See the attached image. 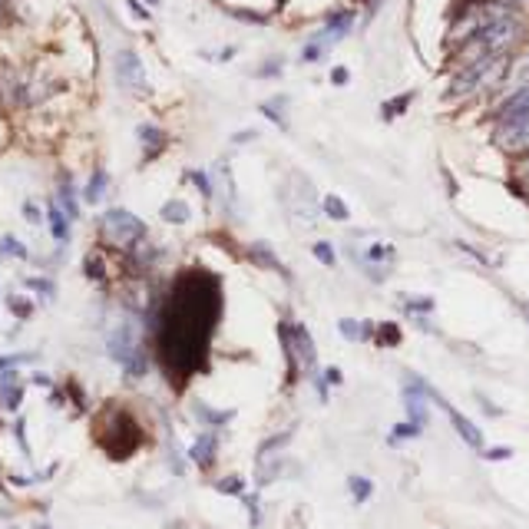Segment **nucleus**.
Returning a JSON list of instances; mask_svg holds the SVG:
<instances>
[{"mask_svg": "<svg viewBox=\"0 0 529 529\" xmlns=\"http://www.w3.org/2000/svg\"><path fill=\"white\" fill-rule=\"evenodd\" d=\"M238 490H242V480L238 477H228L218 483V493H238Z\"/></svg>", "mask_w": 529, "mask_h": 529, "instance_id": "obj_23", "label": "nucleus"}, {"mask_svg": "<svg viewBox=\"0 0 529 529\" xmlns=\"http://www.w3.org/2000/svg\"><path fill=\"white\" fill-rule=\"evenodd\" d=\"M503 17H510V7H503V4H473V7L463 10L450 34L453 40H470V37H477L480 30H486L490 24H496V20Z\"/></svg>", "mask_w": 529, "mask_h": 529, "instance_id": "obj_4", "label": "nucleus"}, {"mask_svg": "<svg viewBox=\"0 0 529 529\" xmlns=\"http://www.w3.org/2000/svg\"><path fill=\"white\" fill-rule=\"evenodd\" d=\"M510 4H516V0H510ZM520 4H523V0H520Z\"/></svg>", "mask_w": 529, "mask_h": 529, "instance_id": "obj_30", "label": "nucleus"}, {"mask_svg": "<svg viewBox=\"0 0 529 529\" xmlns=\"http://www.w3.org/2000/svg\"><path fill=\"white\" fill-rule=\"evenodd\" d=\"M60 202H63V212H67L69 218L77 216V202H73V192H69V185H63V192H60Z\"/></svg>", "mask_w": 529, "mask_h": 529, "instance_id": "obj_20", "label": "nucleus"}, {"mask_svg": "<svg viewBox=\"0 0 529 529\" xmlns=\"http://www.w3.org/2000/svg\"><path fill=\"white\" fill-rule=\"evenodd\" d=\"M516 37H520V24H516V17L496 20V24H490L486 30H480L477 37H470L467 44H463L460 63L467 67V63L483 60V57H496V53H506V47H510L513 40H516Z\"/></svg>", "mask_w": 529, "mask_h": 529, "instance_id": "obj_2", "label": "nucleus"}, {"mask_svg": "<svg viewBox=\"0 0 529 529\" xmlns=\"http://www.w3.org/2000/svg\"><path fill=\"white\" fill-rule=\"evenodd\" d=\"M314 255H318V261H324V265H334V252H331L328 242H318V245H314Z\"/></svg>", "mask_w": 529, "mask_h": 529, "instance_id": "obj_22", "label": "nucleus"}, {"mask_svg": "<svg viewBox=\"0 0 529 529\" xmlns=\"http://www.w3.org/2000/svg\"><path fill=\"white\" fill-rule=\"evenodd\" d=\"M367 259H371V261H391L394 259V249H391V245H374V249H367Z\"/></svg>", "mask_w": 529, "mask_h": 529, "instance_id": "obj_19", "label": "nucleus"}, {"mask_svg": "<svg viewBox=\"0 0 529 529\" xmlns=\"http://www.w3.org/2000/svg\"><path fill=\"white\" fill-rule=\"evenodd\" d=\"M496 146L510 156H529V113L500 122L496 126Z\"/></svg>", "mask_w": 529, "mask_h": 529, "instance_id": "obj_5", "label": "nucleus"}, {"mask_svg": "<svg viewBox=\"0 0 529 529\" xmlns=\"http://www.w3.org/2000/svg\"><path fill=\"white\" fill-rule=\"evenodd\" d=\"M103 185H106V175L103 173H93V183L87 185V202H100V199H103Z\"/></svg>", "mask_w": 529, "mask_h": 529, "instance_id": "obj_18", "label": "nucleus"}, {"mask_svg": "<svg viewBox=\"0 0 529 529\" xmlns=\"http://www.w3.org/2000/svg\"><path fill=\"white\" fill-rule=\"evenodd\" d=\"M163 218L165 222H175V226H183L185 218H189V206H185V202H165L163 206Z\"/></svg>", "mask_w": 529, "mask_h": 529, "instance_id": "obj_14", "label": "nucleus"}, {"mask_svg": "<svg viewBox=\"0 0 529 529\" xmlns=\"http://www.w3.org/2000/svg\"><path fill=\"white\" fill-rule=\"evenodd\" d=\"M523 113H529V87L513 90L510 100H506V103L500 106V113H496V120L503 122V120H513V116H523Z\"/></svg>", "mask_w": 529, "mask_h": 529, "instance_id": "obj_10", "label": "nucleus"}, {"mask_svg": "<svg viewBox=\"0 0 529 529\" xmlns=\"http://www.w3.org/2000/svg\"><path fill=\"white\" fill-rule=\"evenodd\" d=\"M523 314H526V322H529V304H523Z\"/></svg>", "mask_w": 529, "mask_h": 529, "instance_id": "obj_28", "label": "nucleus"}, {"mask_svg": "<svg viewBox=\"0 0 529 529\" xmlns=\"http://www.w3.org/2000/svg\"><path fill=\"white\" fill-rule=\"evenodd\" d=\"M100 228H103L106 242L116 245V249H130V245H136L139 238L146 235V226H143L132 212H126V208H113V212H106L103 222H100Z\"/></svg>", "mask_w": 529, "mask_h": 529, "instance_id": "obj_3", "label": "nucleus"}, {"mask_svg": "<svg viewBox=\"0 0 529 529\" xmlns=\"http://www.w3.org/2000/svg\"><path fill=\"white\" fill-rule=\"evenodd\" d=\"M10 304H14V314H17V318H30V314H34V304L24 302V298H10Z\"/></svg>", "mask_w": 529, "mask_h": 529, "instance_id": "obj_21", "label": "nucleus"}, {"mask_svg": "<svg viewBox=\"0 0 529 529\" xmlns=\"http://www.w3.org/2000/svg\"><path fill=\"white\" fill-rule=\"evenodd\" d=\"M338 328H341V334H344L347 341H365L367 338V334H365L367 328L361 322H354V318H341Z\"/></svg>", "mask_w": 529, "mask_h": 529, "instance_id": "obj_16", "label": "nucleus"}, {"mask_svg": "<svg viewBox=\"0 0 529 529\" xmlns=\"http://www.w3.org/2000/svg\"><path fill=\"white\" fill-rule=\"evenodd\" d=\"M322 208L328 212L331 218H334V222H347V218H351V212H347V206L338 199V196H324Z\"/></svg>", "mask_w": 529, "mask_h": 529, "instance_id": "obj_15", "label": "nucleus"}, {"mask_svg": "<svg viewBox=\"0 0 529 529\" xmlns=\"http://www.w3.org/2000/svg\"><path fill=\"white\" fill-rule=\"evenodd\" d=\"M417 430H420L417 424H400L397 430H394V437H417Z\"/></svg>", "mask_w": 529, "mask_h": 529, "instance_id": "obj_24", "label": "nucleus"}, {"mask_svg": "<svg viewBox=\"0 0 529 529\" xmlns=\"http://www.w3.org/2000/svg\"><path fill=\"white\" fill-rule=\"evenodd\" d=\"M503 87H510V90L529 87V44L523 47L516 57H510V67H506Z\"/></svg>", "mask_w": 529, "mask_h": 529, "instance_id": "obj_8", "label": "nucleus"}, {"mask_svg": "<svg viewBox=\"0 0 529 529\" xmlns=\"http://www.w3.org/2000/svg\"><path fill=\"white\" fill-rule=\"evenodd\" d=\"M0 252L14 255V259H26V249L14 238V235H4V238H0Z\"/></svg>", "mask_w": 529, "mask_h": 529, "instance_id": "obj_17", "label": "nucleus"}, {"mask_svg": "<svg viewBox=\"0 0 529 529\" xmlns=\"http://www.w3.org/2000/svg\"><path fill=\"white\" fill-rule=\"evenodd\" d=\"M126 4H130V7H132V14H139V17H149V10L143 7V4H139V0H126Z\"/></svg>", "mask_w": 529, "mask_h": 529, "instance_id": "obj_26", "label": "nucleus"}, {"mask_svg": "<svg viewBox=\"0 0 529 529\" xmlns=\"http://www.w3.org/2000/svg\"><path fill=\"white\" fill-rule=\"evenodd\" d=\"M116 79H120L122 87L130 90V93H143L149 87L146 83V69H143V60H139L132 50H122L116 57Z\"/></svg>", "mask_w": 529, "mask_h": 529, "instance_id": "obj_6", "label": "nucleus"}, {"mask_svg": "<svg viewBox=\"0 0 529 529\" xmlns=\"http://www.w3.org/2000/svg\"><path fill=\"white\" fill-rule=\"evenodd\" d=\"M47 218H50V232L57 242H67L69 238V216L63 212L60 206H50V212H47Z\"/></svg>", "mask_w": 529, "mask_h": 529, "instance_id": "obj_11", "label": "nucleus"}, {"mask_svg": "<svg viewBox=\"0 0 529 529\" xmlns=\"http://www.w3.org/2000/svg\"><path fill=\"white\" fill-rule=\"evenodd\" d=\"M443 407H447V404H443ZM447 414H450V424L457 427V434H460V440H463V443H470L473 450H483V434H480V427L473 424V420H467V417H463L460 410L447 407Z\"/></svg>", "mask_w": 529, "mask_h": 529, "instance_id": "obj_9", "label": "nucleus"}, {"mask_svg": "<svg viewBox=\"0 0 529 529\" xmlns=\"http://www.w3.org/2000/svg\"><path fill=\"white\" fill-rule=\"evenodd\" d=\"M523 169H526V173H529V159H526V165H523Z\"/></svg>", "mask_w": 529, "mask_h": 529, "instance_id": "obj_29", "label": "nucleus"}, {"mask_svg": "<svg viewBox=\"0 0 529 529\" xmlns=\"http://www.w3.org/2000/svg\"><path fill=\"white\" fill-rule=\"evenodd\" d=\"M216 437H199L196 447H192V460L199 463V467H208L212 463V453H216Z\"/></svg>", "mask_w": 529, "mask_h": 529, "instance_id": "obj_12", "label": "nucleus"}, {"mask_svg": "<svg viewBox=\"0 0 529 529\" xmlns=\"http://www.w3.org/2000/svg\"><path fill=\"white\" fill-rule=\"evenodd\" d=\"M506 67H510V57H506V53L467 63V67H460V73L450 79V96H470L486 87H500L506 77Z\"/></svg>", "mask_w": 529, "mask_h": 529, "instance_id": "obj_1", "label": "nucleus"}, {"mask_svg": "<svg viewBox=\"0 0 529 529\" xmlns=\"http://www.w3.org/2000/svg\"><path fill=\"white\" fill-rule=\"evenodd\" d=\"M347 486H351V496H354V503H367L374 493V483L367 477H351L347 480Z\"/></svg>", "mask_w": 529, "mask_h": 529, "instance_id": "obj_13", "label": "nucleus"}, {"mask_svg": "<svg viewBox=\"0 0 529 529\" xmlns=\"http://www.w3.org/2000/svg\"><path fill=\"white\" fill-rule=\"evenodd\" d=\"M24 216H26V222H40V212H37V208L30 206V202L24 206Z\"/></svg>", "mask_w": 529, "mask_h": 529, "instance_id": "obj_25", "label": "nucleus"}, {"mask_svg": "<svg viewBox=\"0 0 529 529\" xmlns=\"http://www.w3.org/2000/svg\"><path fill=\"white\" fill-rule=\"evenodd\" d=\"M285 341H288V354L295 357L298 365L314 367V361H318V354H314V341H312V334L302 328V324H295V328L288 331Z\"/></svg>", "mask_w": 529, "mask_h": 529, "instance_id": "obj_7", "label": "nucleus"}, {"mask_svg": "<svg viewBox=\"0 0 529 529\" xmlns=\"http://www.w3.org/2000/svg\"><path fill=\"white\" fill-rule=\"evenodd\" d=\"M331 79H334V83H344V79H347V69H334V73H331Z\"/></svg>", "mask_w": 529, "mask_h": 529, "instance_id": "obj_27", "label": "nucleus"}]
</instances>
